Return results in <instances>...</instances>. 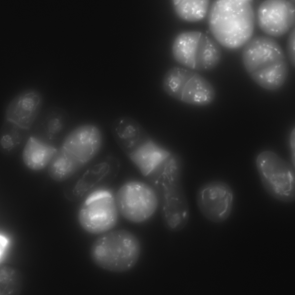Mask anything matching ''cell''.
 <instances>
[{"mask_svg": "<svg viewBox=\"0 0 295 295\" xmlns=\"http://www.w3.org/2000/svg\"><path fill=\"white\" fill-rule=\"evenodd\" d=\"M119 213L115 195L109 189H100L92 192L84 199L78 211V220L85 231L100 235L116 226Z\"/></svg>", "mask_w": 295, "mask_h": 295, "instance_id": "cell-6", "label": "cell"}, {"mask_svg": "<svg viewBox=\"0 0 295 295\" xmlns=\"http://www.w3.org/2000/svg\"><path fill=\"white\" fill-rule=\"evenodd\" d=\"M256 165L262 185L269 195L283 202L294 201V167L270 150L258 155Z\"/></svg>", "mask_w": 295, "mask_h": 295, "instance_id": "cell-5", "label": "cell"}, {"mask_svg": "<svg viewBox=\"0 0 295 295\" xmlns=\"http://www.w3.org/2000/svg\"><path fill=\"white\" fill-rule=\"evenodd\" d=\"M43 103L41 93L27 89L21 92L10 102L6 108L5 120L20 128L28 130L38 117Z\"/></svg>", "mask_w": 295, "mask_h": 295, "instance_id": "cell-13", "label": "cell"}, {"mask_svg": "<svg viewBox=\"0 0 295 295\" xmlns=\"http://www.w3.org/2000/svg\"><path fill=\"white\" fill-rule=\"evenodd\" d=\"M111 131L115 142L127 156L137 153L149 142L150 136L142 125L134 119L122 116L112 123Z\"/></svg>", "mask_w": 295, "mask_h": 295, "instance_id": "cell-14", "label": "cell"}, {"mask_svg": "<svg viewBox=\"0 0 295 295\" xmlns=\"http://www.w3.org/2000/svg\"><path fill=\"white\" fill-rule=\"evenodd\" d=\"M16 134V133H15ZM13 132L3 134L1 138L0 145L2 149L9 151L14 148L17 143V136Z\"/></svg>", "mask_w": 295, "mask_h": 295, "instance_id": "cell-20", "label": "cell"}, {"mask_svg": "<svg viewBox=\"0 0 295 295\" xmlns=\"http://www.w3.org/2000/svg\"><path fill=\"white\" fill-rule=\"evenodd\" d=\"M290 145L293 163L295 165V129L292 130L290 136Z\"/></svg>", "mask_w": 295, "mask_h": 295, "instance_id": "cell-22", "label": "cell"}, {"mask_svg": "<svg viewBox=\"0 0 295 295\" xmlns=\"http://www.w3.org/2000/svg\"><path fill=\"white\" fill-rule=\"evenodd\" d=\"M119 213L131 222L139 223L150 219L158 205L157 193L149 185L137 181L127 182L115 195Z\"/></svg>", "mask_w": 295, "mask_h": 295, "instance_id": "cell-7", "label": "cell"}, {"mask_svg": "<svg viewBox=\"0 0 295 295\" xmlns=\"http://www.w3.org/2000/svg\"><path fill=\"white\" fill-rule=\"evenodd\" d=\"M295 29L294 28L290 31L286 44V50L288 58L291 65L294 67L295 64Z\"/></svg>", "mask_w": 295, "mask_h": 295, "instance_id": "cell-21", "label": "cell"}, {"mask_svg": "<svg viewBox=\"0 0 295 295\" xmlns=\"http://www.w3.org/2000/svg\"><path fill=\"white\" fill-rule=\"evenodd\" d=\"M294 0H267L262 2L257 11L259 28L271 37H279L295 28Z\"/></svg>", "mask_w": 295, "mask_h": 295, "instance_id": "cell-9", "label": "cell"}, {"mask_svg": "<svg viewBox=\"0 0 295 295\" xmlns=\"http://www.w3.org/2000/svg\"><path fill=\"white\" fill-rule=\"evenodd\" d=\"M103 143L100 128L95 124L86 123L73 129L66 136L61 146L84 166L97 155Z\"/></svg>", "mask_w": 295, "mask_h": 295, "instance_id": "cell-11", "label": "cell"}, {"mask_svg": "<svg viewBox=\"0 0 295 295\" xmlns=\"http://www.w3.org/2000/svg\"><path fill=\"white\" fill-rule=\"evenodd\" d=\"M234 194L225 182L215 180L207 182L198 189L196 194L198 208L209 221L220 223L226 221L231 213Z\"/></svg>", "mask_w": 295, "mask_h": 295, "instance_id": "cell-8", "label": "cell"}, {"mask_svg": "<svg viewBox=\"0 0 295 295\" xmlns=\"http://www.w3.org/2000/svg\"><path fill=\"white\" fill-rule=\"evenodd\" d=\"M173 57L183 67L196 71L211 70L220 61V48L215 39L201 31L181 33L172 46Z\"/></svg>", "mask_w": 295, "mask_h": 295, "instance_id": "cell-3", "label": "cell"}, {"mask_svg": "<svg viewBox=\"0 0 295 295\" xmlns=\"http://www.w3.org/2000/svg\"><path fill=\"white\" fill-rule=\"evenodd\" d=\"M7 239L3 236L0 237V254L3 253V251L8 243Z\"/></svg>", "mask_w": 295, "mask_h": 295, "instance_id": "cell-23", "label": "cell"}, {"mask_svg": "<svg viewBox=\"0 0 295 295\" xmlns=\"http://www.w3.org/2000/svg\"><path fill=\"white\" fill-rule=\"evenodd\" d=\"M208 22L215 40L226 48L244 46L254 33L255 17L251 1L217 0L212 2Z\"/></svg>", "mask_w": 295, "mask_h": 295, "instance_id": "cell-1", "label": "cell"}, {"mask_svg": "<svg viewBox=\"0 0 295 295\" xmlns=\"http://www.w3.org/2000/svg\"><path fill=\"white\" fill-rule=\"evenodd\" d=\"M163 218L166 226L174 230L184 228L190 217L189 206L181 178L170 176L161 182Z\"/></svg>", "mask_w": 295, "mask_h": 295, "instance_id": "cell-10", "label": "cell"}, {"mask_svg": "<svg viewBox=\"0 0 295 295\" xmlns=\"http://www.w3.org/2000/svg\"><path fill=\"white\" fill-rule=\"evenodd\" d=\"M90 248V256L98 267L111 272L127 271L136 264L141 251L140 242L124 229L110 230L99 235Z\"/></svg>", "mask_w": 295, "mask_h": 295, "instance_id": "cell-2", "label": "cell"}, {"mask_svg": "<svg viewBox=\"0 0 295 295\" xmlns=\"http://www.w3.org/2000/svg\"><path fill=\"white\" fill-rule=\"evenodd\" d=\"M18 271L10 266L3 265L0 268V293H16L20 286Z\"/></svg>", "mask_w": 295, "mask_h": 295, "instance_id": "cell-19", "label": "cell"}, {"mask_svg": "<svg viewBox=\"0 0 295 295\" xmlns=\"http://www.w3.org/2000/svg\"><path fill=\"white\" fill-rule=\"evenodd\" d=\"M58 149L33 136L30 137L24 148L22 159L25 165L35 171L48 166Z\"/></svg>", "mask_w": 295, "mask_h": 295, "instance_id": "cell-15", "label": "cell"}, {"mask_svg": "<svg viewBox=\"0 0 295 295\" xmlns=\"http://www.w3.org/2000/svg\"><path fill=\"white\" fill-rule=\"evenodd\" d=\"M161 86L172 98L195 106L208 105L215 97V89L210 82L197 71L183 67L169 69L162 77Z\"/></svg>", "mask_w": 295, "mask_h": 295, "instance_id": "cell-4", "label": "cell"}, {"mask_svg": "<svg viewBox=\"0 0 295 295\" xmlns=\"http://www.w3.org/2000/svg\"><path fill=\"white\" fill-rule=\"evenodd\" d=\"M244 68L249 74L274 63L286 60L281 46L269 36L251 38L245 45L242 53Z\"/></svg>", "mask_w": 295, "mask_h": 295, "instance_id": "cell-12", "label": "cell"}, {"mask_svg": "<svg viewBox=\"0 0 295 295\" xmlns=\"http://www.w3.org/2000/svg\"><path fill=\"white\" fill-rule=\"evenodd\" d=\"M209 0H173L174 11L179 17L190 22L201 20L206 16Z\"/></svg>", "mask_w": 295, "mask_h": 295, "instance_id": "cell-18", "label": "cell"}, {"mask_svg": "<svg viewBox=\"0 0 295 295\" xmlns=\"http://www.w3.org/2000/svg\"><path fill=\"white\" fill-rule=\"evenodd\" d=\"M83 166L60 146L49 164L48 171L52 179L62 182L72 177Z\"/></svg>", "mask_w": 295, "mask_h": 295, "instance_id": "cell-17", "label": "cell"}, {"mask_svg": "<svg viewBox=\"0 0 295 295\" xmlns=\"http://www.w3.org/2000/svg\"><path fill=\"white\" fill-rule=\"evenodd\" d=\"M288 71L287 60L279 61L249 74L257 84L262 88L271 91L281 87L287 78Z\"/></svg>", "mask_w": 295, "mask_h": 295, "instance_id": "cell-16", "label": "cell"}]
</instances>
